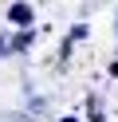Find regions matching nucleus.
Wrapping results in <instances>:
<instances>
[{"mask_svg":"<svg viewBox=\"0 0 118 122\" xmlns=\"http://www.w3.org/2000/svg\"><path fill=\"white\" fill-rule=\"evenodd\" d=\"M8 16H12V24H31V8H28V4H12Z\"/></svg>","mask_w":118,"mask_h":122,"instance_id":"1","label":"nucleus"},{"mask_svg":"<svg viewBox=\"0 0 118 122\" xmlns=\"http://www.w3.org/2000/svg\"><path fill=\"white\" fill-rule=\"evenodd\" d=\"M0 51H4V40H0Z\"/></svg>","mask_w":118,"mask_h":122,"instance_id":"2","label":"nucleus"},{"mask_svg":"<svg viewBox=\"0 0 118 122\" xmlns=\"http://www.w3.org/2000/svg\"><path fill=\"white\" fill-rule=\"evenodd\" d=\"M63 122H75V118H63Z\"/></svg>","mask_w":118,"mask_h":122,"instance_id":"3","label":"nucleus"}]
</instances>
